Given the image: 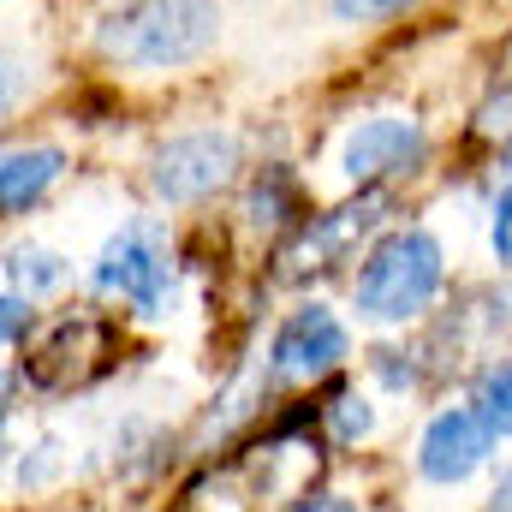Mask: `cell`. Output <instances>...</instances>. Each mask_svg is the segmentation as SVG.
I'll return each instance as SVG.
<instances>
[{"instance_id": "10", "label": "cell", "mask_w": 512, "mask_h": 512, "mask_svg": "<svg viewBox=\"0 0 512 512\" xmlns=\"http://www.w3.org/2000/svg\"><path fill=\"white\" fill-rule=\"evenodd\" d=\"M471 411L495 429V441L512 435V364H489L471 387Z\"/></svg>"}, {"instance_id": "3", "label": "cell", "mask_w": 512, "mask_h": 512, "mask_svg": "<svg viewBox=\"0 0 512 512\" xmlns=\"http://www.w3.org/2000/svg\"><path fill=\"white\" fill-rule=\"evenodd\" d=\"M96 286L108 298H126L131 310L155 316L167 304V292H173V239H167V227L149 221V215L126 221L96 256Z\"/></svg>"}, {"instance_id": "1", "label": "cell", "mask_w": 512, "mask_h": 512, "mask_svg": "<svg viewBox=\"0 0 512 512\" xmlns=\"http://www.w3.org/2000/svg\"><path fill=\"white\" fill-rule=\"evenodd\" d=\"M441 274H447V262H441L435 233H423V227L387 233L382 245L364 256L358 280H352L358 316L364 322H411V316H423L435 304V292H441Z\"/></svg>"}, {"instance_id": "6", "label": "cell", "mask_w": 512, "mask_h": 512, "mask_svg": "<svg viewBox=\"0 0 512 512\" xmlns=\"http://www.w3.org/2000/svg\"><path fill=\"white\" fill-rule=\"evenodd\" d=\"M423 149H429V137H423L417 120H405V114H376V120H358L352 137L340 143V173L370 191V185H382V179L411 173V167L423 161Z\"/></svg>"}, {"instance_id": "7", "label": "cell", "mask_w": 512, "mask_h": 512, "mask_svg": "<svg viewBox=\"0 0 512 512\" xmlns=\"http://www.w3.org/2000/svg\"><path fill=\"white\" fill-rule=\"evenodd\" d=\"M489 453H495V429L471 405H447L429 417V429L417 441V471L429 483H465L489 465Z\"/></svg>"}, {"instance_id": "14", "label": "cell", "mask_w": 512, "mask_h": 512, "mask_svg": "<svg viewBox=\"0 0 512 512\" xmlns=\"http://www.w3.org/2000/svg\"><path fill=\"white\" fill-rule=\"evenodd\" d=\"M6 316H0V328H6V346H18L24 334H30V298H18V292H6V304H0Z\"/></svg>"}, {"instance_id": "12", "label": "cell", "mask_w": 512, "mask_h": 512, "mask_svg": "<svg viewBox=\"0 0 512 512\" xmlns=\"http://www.w3.org/2000/svg\"><path fill=\"white\" fill-rule=\"evenodd\" d=\"M328 423H334V435H340V441H364L376 417H370V405H364L358 393H340V399L328 405Z\"/></svg>"}, {"instance_id": "15", "label": "cell", "mask_w": 512, "mask_h": 512, "mask_svg": "<svg viewBox=\"0 0 512 512\" xmlns=\"http://www.w3.org/2000/svg\"><path fill=\"white\" fill-rule=\"evenodd\" d=\"M292 512H358V507H352L346 495H304Z\"/></svg>"}, {"instance_id": "16", "label": "cell", "mask_w": 512, "mask_h": 512, "mask_svg": "<svg viewBox=\"0 0 512 512\" xmlns=\"http://www.w3.org/2000/svg\"><path fill=\"white\" fill-rule=\"evenodd\" d=\"M489 512H512V471L495 483V495H489Z\"/></svg>"}, {"instance_id": "11", "label": "cell", "mask_w": 512, "mask_h": 512, "mask_svg": "<svg viewBox=\"0 0 512 512\" xmlns=\"http://www.w3.org/2000/svg\"><path fill=\"white\" fill-rule=\"evenodd\" d=\"M6 274H12V292H18V286H24V292H48V286L66 280V262L54 251H36V245H12V251H6Z\"/></svg>"}, {"instance_id": "8", "label": "cell", "mask_w": 512, "mask_h": 512, "mask_svg": "<svg viewBox=\"0 0 512 512\" xmlns=\"http://www.w3.org/2000/svg\"><path fill=\"white\" fill-rule=\"evenodd\" d=\"M382 209H387L382 191H364L358 203H346V209H334V215H316V221L298 233V268H334L340 256L382 221Z\"/></svg>"}, {"instance_id": "13", "label": "cell", "mask_w": 512, "mask_h": 512, "mask_svg": "<svg viewBox=\"0 0 512 512\" xmlns=\"http://www.w3.org/2000/svg\"><path fill=\"white\" fill-rule=\"evenodd\" d=\"M489 245L495 256L512 268V185H501V197H495V221H489Z\"/></svg>"}, {"instance_id": "2", "label": "cell", "mask_w": 512, "mask_h": 512, "mask_svg": "<svg viewBox=\"0 0 512 512\" xmlns=\"http://www.w3.org/2000/svg\"><path fill=\"white\" fill-rule=\"evenodd\" d=\"M221 30L215 6H126L102 18V48L120 54L143 72H167V66H191Z\"/></svg>"}, {"instance_id": "9", "label": "cell", "mask_w": 512, "mask_h": 512, "mask_svg": "<svg viewBox=\"0 0 512 512\" xmlns=\"http://www.w3.org/2000/svg\"><path fill=\"white\" fill-rule=\"evenodd\" d=\"M60 167H66L60 149H12L6 167H0V203H6V215L36 209V197L60 179Z\"/></svg>"}, {"instance_id": "4", "label": "cell", "mask_w": 512, "mask_h": 512, "mask_svg": "<svg viewBox=\"0 0 512 512\" xmlns=\"http://www.w3.org/2000/svg\"><path fill=\"white\" fill-rule=\"evenodd\" d=\"M352 340L328 304H298L268 340V382H322L346 364Z\"/></svg>"}, {"instance_id": "5", "label": "cell", "mask_w": 512, "mask_h": 512, "mask_svg": "<svg viewBox=\"0 0 512 512\" xmlns=\"http://www.w3.org/2000/svg\"><path fill=\"white\" fill-rule=\"evenodd\" d=\"M233 167H239V137L233 131H185V137H173L161 155H155V167H149V191L161 197V203H197V197H209V191H221L227 179H233Z\"/></svg>"}]
</instances>
